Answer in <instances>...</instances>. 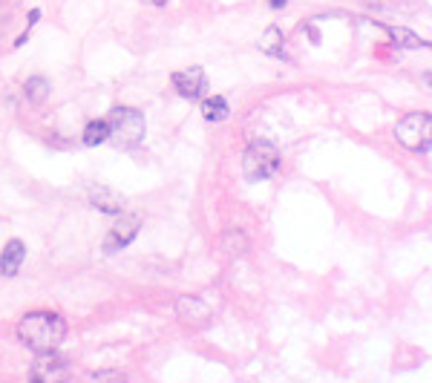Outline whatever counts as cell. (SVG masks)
I'll list each match as a JSON object with an SVG mask.
<instances>
[{
	"label": "cell",
	"mask_w": 432,
	"mask_h": 383,
	"mask_svg": "<svg viewBox=\"0 0 432 383\" xmlns=\"http://www.w3.org/2000/svg\"><path fill=\"white\" fill-rule=\"evenodd\" d=\"M176 311H179V317H185V320H190V315H199V317L208 315V308H205L196 297H182V300L176 303Z\"/></svg>",
	"instance_id": "15"
},
{
	"label": "cell",
	"mask_w": 432,
	"mask_h": 383,
	"mask_svg": "<svg viewBox=\"0 0 432 383\" xmlns=\"http://www.w3.org/2000/svg\"><path fill=\"white\" fill-rule=\"evenodd\" d=\"M280 171V150L271 145V141L259 138L245 150L243 156V176L248 182H266Z\"/></svg>",
	"instance_id": "2"
},
{
	"label": "cell",
	"mask_w": 432,
	"mask_h": 383,
	"mask_svg": "<svg viewBox=\"0 0 432 383\" xmlns=\"http://www.w3.org/2000/svg\"><path fill=\"white\" fill-rule=\"evenodd\" d=\"M285 3H288V0H268V6H271V9H282Z\"/></svg>",
	"instance_id": "16"
},
{
	"label": "cell",
	"mask_w": 432,
	"mask_h": 383,
	"mask_svg": "<svg viewBox=\"0 0 432 383\" xmlns=\"http://www.w3.org/2000/svg\"><path fill=\"white\" fill-rule=\"evenodd\" d=\"M46 95H50V81H46L43 75H32L27 81V99L32 104H41V101H46Z\"/></svg>",
	"instance_id": "14"
},
{
	"label": "cell",
	"mask_w": 432,
	"mask_h": 383,
	"mask_svg": "<svg viewBox=\"0 0 432 383\" xmlns=\"http://www.w3.org/2000/svg\"><path fill=\"white\" fill-rule=\"evenodd\" d=\"M89 202H92V208H99L104 213H122L124 210V196L115 194L113 187H104V185L89 187Z\"/></svg>",
	"instance_id": "8"
},
{
	"label": "cell",
	"mask_w": 432,
	"mask_h": 383,
	"mask_svg": "<svg viewBox=\"0 0 432 383\" xmlns=\"http://www.w3.org/2000/svg\"><path fill=\"white\" fill-rule=\"evenodd\" d=\"M17 338L32 352H50L58 349L66 338V323L52 311H32L17 323Z\"/></svg>",
	"instance_id": "1"
},
{
	"label": "cell",
	"mask_w": 432,
	"mask_h": 383,
	"mask_svg": "<svg viewBox=\"0 0 432 383\" xmlns=\"http://www.w3.org/2000/svg\"><path fill=\"white\" fill-rule=\"evenodd\" d=\"M23 256H27V248H23L20 239H12V243H6L3 254H0V274L3 277H15L23 266Z\"/></svg>",
	"instance_id": "9"
},
{
	"label": "cell",
	"mask_w": 432,
	"mask_h": 383,
	"mask_svg": "<svg viewBox=\"0 0 432 383\" xmlns=\"http://www.w3.org/2000/svg\"><path fill=\"white\" fill-rule=\"evenodd\" d=\"M153 3H156V6H164V3H167V0H153Z\"/></svg>",
	"instance_id": "17"
},
{
	"label": "cell",
	"mask_w": 432,
	"mask_h": 383,
	"mask_svg": "<svg viewBox=\"0 0 432 383\" xmlns=\"http://www.w3.org/2000/svg\"><path fill=\"white\" fill-rule=\"evenodd\" d=\"M66 375V361L55 352H38L35 357V366H32V380H41V383H52V380H61Z\"/></svg>",
	"instance_id": "7"
},
{
	"label": "cell",
	"mask_w": 432,
	"mask_h": 383,
	"mask_svg": "<svg viewBox=\"0 0 432 383\" xmlns=\"http://www.w3.org/2000/svg\"><path fill=\"white\" fill-rule=\"evenodd\" d=\"M282 29H277V27H268L266 32H262V38H259V50L266 52V55H282Z\"/></svg>",
	"instance_id": "13"
},
{
	"label": "cell",
	"mask_w": 432,
	"mask_h": 383,
	"mask_svg": "<svg viewBox=\"0 0 432 383\" xmlns=\"http://www.w3.org/2000/svg\"><path fill=\"white\" fill-rule=\"evenodd\" d=\"M228 101L222 99V95H210V99H205L202 101V115L208 118V122H225V118H228Z\"/></svg>",
	"instance_id": "10"
},
{
	"label": "cell",
	"mask_w": 432,
	"mask_h": 383,
	"mask_svg": "<svg viewBox=\"0 0 432 383\" xmlns=\"http://www.w3.org/2000/svg\"><path fill=\"white\" fill-rule=\"evenodd\" d=\"M138 228H141V217H136V213H122V217L113 222V228H110V233L104 239V251L107 254H115V251L127 248L133 239H136Z\"/></svg>",
	"instance_id": "5"
},
{
	"label": "cell",
	"mask_w": 432,
	"mask_h": 383,
	"mask_svg": "<svg viewBox=\"0 0 432 383\" xmlns=\"http://www.w3.org/2000/svg\"><path fill=\"white\" fill-rule=\"evenodd\" d=\"M383 29H387V35H389L398 46H403V50H421V46H429L426 41H421L415 32L403 29V27H383Z\"/></svg>",
	"instance_id": "11"
},
{
	"label": "cell",
	"mask_w": 432,
	"mask_h": 383,
	"mask_svg": "<svg viewBox=\"0 0 432 383\" xmlns=\"http://www.w3.org/2000/svg\"><path fill=\"white\" fill-rule=\"evenodd\" d=\"M107 138H110V124L104 122V118H99V122H89L84 127V145L87 147H99V145H104Z\"/></svg>",
	"instance_id": "12"
},
{
	"label": "cell",
	"mask_w": 432,
	"mask_h": 383,
	"mask_svg": "<svg viewBox=\"0 0 432 383\" xmlns=\"http://www.w3.org/2000/svg\"><path fill=\"white\" fill-rule=\"evenodd\" d=\"M395 138L406 150L415 153H429V138H432V118L429 113H410L403 115L398 127H395Z\"/></svg>",
	"instance_id": "4"
},
{
	"label": "cell",
	"mask_w": 432,
	"mask_h": 383,
	"mask_svg": "<svg viewBox=\"0 0 432 383\" xmlns=\"http://www.w3.org/2000/svg\"><path fill=\"white\" fill-rule=\"evenodd\" d=\"M107 124L115 147H133L144 138V115L133 107H115L107 118Z\"/></svg>",
	"instance_id": "3"
},
{
	"label": "cell",
	"mask_w": 432,
	"mask_h": 383,
	"mask_svg": "<svg viewBox=\"0 0 432 383\" xmlns=\"http://www.w3.org/2000/svg\"><path fill=\"white\" fill-rule=\"evenodd\" d=\"M171 81H173V87L182 99H190V101L202 99L205 89H208V78H205L202 66H190V69H182V73H173Z\"/></svg>",
	"instance_id": "6"
}]
</instances>
